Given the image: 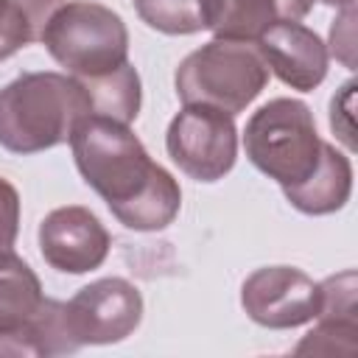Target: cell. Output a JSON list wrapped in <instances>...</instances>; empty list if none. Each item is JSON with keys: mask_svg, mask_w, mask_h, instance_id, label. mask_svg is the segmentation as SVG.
<instances>
[{"mask_svg": "<svg viewBox=\"0 0 358 358\" xmlns=\"http://www.w3.org/2000/svg\"><path fill=\"white\" fill-rule=\"evenodd\" d=\"M313 8V0H215L213 34L224 39L255 42L277 22H299Z\"/></svg>", "mask_w": 358, "mask_h": 358, "instance_id": "4fadbf2b", "label": "cell"}, {"mask_svg": "<svg viewBox=\"0 0 358 358\" xmlns=\"http://www.w3.org/2000/svg\"><path fill=\"white\" fill-rule=\"evenodd\" d=\"M165 148L173 165L196 182L224 179L238 159V129L232 115L204 106L185 103L165 131Z\"/></svg>", "mask_w": 358, "mask_h": 358, "instance_id": "52a82bcc", "label": "cell"}, {"mask_svg": "<svg viewBox=\"0 0 358 358\" xmlns=\"http://www.w3.org/2000/svg\"><path fill=\"white\" fill-rule=\"evenodd\" d=\"M246 316L271 330H291L316 319L322 305L319 282L294 266H263L241 285Z\"/></svg>", "mask_w": 358, "mask_h": 358, "instance_id": "9c48e42d", "label": "cell"}, {"mask_svg": "<svg viewBox=\"0 0 358 358\" xmlns=\"http://www.w3.org/2000/svg\"><path fill=\"white\" fill-rule=\"evenodd\" d=\"M137 17L168 36L210 31L215 20V0H134Z\"/></svg>", "mask_w": 358, "mask_h": 358, "instance_id": "9a60e30c", "label": "cell"}, {"mask_svg": "<svg viewBox=\"0 0 358 358\" xmlns=\"http://www.w3.org/2000/svg\"><path fill=\"white\" fill-rule=\"evenodd\" d=\"M140 319L143 294L123 277H101L64 302V322L76 347L117 344L137 330Z\"/></svg>", "mask_w": 358, "mask_h": 358, "instance_id": "ba28073f", "label": "cell"}, {"mask_svg": "<svg viewBox=\"0 0 358 358\" xmlns=\"http://www.w3.org/2000/svg\"><path fill=\"white\" fill-rule=\"evenodd\" d=\"M64 322V302L45 296L34 268L14 252L0 257V355L76 352Z\"/></svg>", "mask_w": 358, "mask_h": 358, "instance_id": "3957f363", "label": "cell"}, {"mask_svg": "<svg viewBox=\"0 0 358 358\" xmlns=\"http://www.w3.org/2000/svg\"><path fill=\"white\" fill-rule=\"evenodd\" d=\"M358 319L316 316V327L296 344V355H355Z\"/></svg>", "mask_w": 358, "mask_h": 358, "instance_id": "e0dca14e", "label": "cell"}, {"mask_svg": "<svg viewBox=\"0 0 358 358\" xmlns=\"http://www.w3.org/2000/svg\"><path fill=\"white\" fill-rule=\"evenodd\" d=\"M330 53L344 64L355 67V3L341 6V14L330 25Z\"/></svg>", "mask_w": 358, "mask_h": 358, "instance_id": "ac0fdd59", "label": "cell"}, {"mask_svg": "<svg viewBox=\"0 0 358 358\" xmlns=\"http://www.w3.org/2000/svg\"><path fill=\"white\" fill-rule=\"evenodd\" d=\"M20 232V193L17 187L0 176V257L14 252Z\"/></svg>", "mask_w": 358, "mask_h": 358, "instance_id": "d6986e66", "label": "cell"}, {"mask_svg": "<svg viewBox=\"0 0 358 358\" xmlns=\"http://www.w3.org/2000/svg\"><path fill=\"white\" fill-rule=\"evenodd\" d=\"M255 45L263 53L268 73L291 90L310 92L327 76V45L302 22H277L263 31Z\"/></svg>", "mask_w": 358, "mask_h": 358, "instance_id": "8fae6325", "label": "cell"}, {"mask_svg": "<svg viewBox=\"0 0 358 358\" xmlns=\"http://www.w3.org/2000/svg\"><path fill=\"white\" fill-rule=\"evenodd\" d=\"M282 193L291 201V207H296L305 215H330V213L341 210L352 193L350 157L344 151H338L333 143H324L316 171L305 182L285 187Z\"/></svg>", "mask_w": 358, "mask_h": 358, "instance_id": "7c38bea8", "label": "cell"}, {"mask_svg": "<svg viewBox=\"0 0 358 358\" xmlns=\"http://www.w3.org/2000/svg\"><path fill=\"white\" fill-rule=\"evenodd\" d=\"M324 6H336V8H341V6H350V3H355V0H322Z\"/></svg>", "mask_w": 358, "mask_h": 358, "instance_id": "44dd1931", "label": "cell"}, {"mask_svg": "<svg viewBox=\"0 0 358 358\" xmlns=\"http://www.w3.org/2000/svg\"><path fill=\"white\" fill-rule=\"evenodd\" d=\"M268 76L255 42L215 36L182 59L173 84L182 103L215 106L235 117L266 90Z\"/></svg>", "mask_w": 358, "mask_h": 358, "instance_id": "277c9868", "label": "cell"}, {"mask_svg": "<svg viewBox=\"0 0 358 358\" xmlns=\"http://www.w3.org/2000/svg\"><path fill=\"white\" fill-rule=\"evenodd\" d=\"M87 115H92V101L76 76L22 73L0 90V145L11 154L56 148Z\"/></svg>", "mask_w": 358, "mask_h": 358, "instance_id": "7a4b0ae2", "label": "cell"}, {"mask_svg": "<svg viewBox=\"0 0 358 358\" xmlns=\"http://www.w3.org/2000/svg\"><path fill=\"white\" fill-rule=\"evenodd\" d=\"M64 0H0V62L42 39L50 14Z\"/></svg>", "mask_w": 358, "mask_h": 358, "instance_id": "2e32d148", "label": "cell"}, {"mask_svg": "<svg viewBox=\"0 0 358 358\" xmlns=\"http://www.w3.org/2000/svg\"><path fill=\"white\" fill-rule=\"evenodd\" d=\"M352 95H355V81H347L330 101V129L336 131V137L352 148Z\"/></svg>", "mask_w": 358, "mask_h": 358, "instance_id": "ffe728a7", "label": "cell"}, {"mask_svg": "<svg viewBox=\"0 0 358 358\" xmlns=\"http://www.w3.org/2000/svg\"><path fill=\"white\" fill-rule=\"evenodd\" d=\"M42 45L76 78H92L129 62V31L117 11L92 3H62L45 31Z\"/></svg>", "mask_w": 358, "mask_h": 358, "instance_id": "8992f818", "label": "cell"}, {"mask_svg": "<svg viewBox=\"0 0 358 358\" xmlns=\"http://www.w3.org/2000/svg\"><path fill=\"white\" fill-rule=\"evenodd\" d=\"M324 140L308 103L296 98H271L263 103L243 129V151L249 162L274 179L282 190L305 182L322 157Z\"/></svg>", "mask_w": 358, "mask_h": 358, "instance_id": "5b68a950", "label": "cell"}, {"mask_svg": "<svg viewBox=\"0 0 358 358\" xmlns=\"http://www.w3.org/2000/svg\"><path fill=\"white\" fill-rule=\"evenodd\" d=\"M36 238L45 263L62 274H87L98 268L112 246L101 218L81 204L50 210L42 218Z\"/></svg>", "mask_w": 358, "mask_h": 358, "instance_id": "30bf717a", "label": "cell"}, {"mask_svg": "<svg viewBox=\"0 0 358 358\" xmlns=\"http://www.w3.org/2000/svg\"><path fill=\"white\" fill-rule=\"evenodd\" d=\"M92 101V115L117 120V123H131L140 115V103H143V87H140V76L134 70L131 62L120 64L112 73L103 76H92V78H78Z\"/></svg>", "mask_w": 358, "mask_h": 358, "instance_id": "5bb4252c", "label": "cell"}, {"mask_svg": "<svg viewBox=\"0 0 358 358\" xmlns=\"http://www.w3.org/2000/svg\"><path fill=\"white\" fill-rule=\"evenodd\" d=\"M70 148L81 179L126 229L159 232L179 215V182L151 159L126 123L87 115L73 129Z\"/></svg>", "mask_w": 358, "mask_h": 358, "instance_id": "6da1fadb", "label": "cell"}]
</instances>
